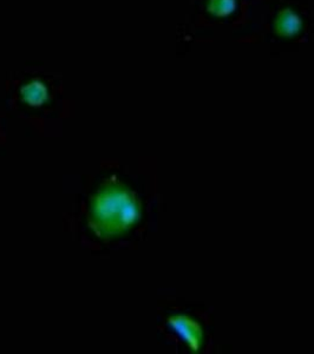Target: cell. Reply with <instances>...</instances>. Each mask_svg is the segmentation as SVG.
<instances>
[{"label": "cell", "instance_id": "1", "mask_svg": "<svg viewBox=\"0 0 314 354\" xmlns=\"http://www.w3.org/2000/svg\"><path fill=\"white\" fill-rule=\"evenodd\" d=\"M142 215L143 205L137 194L111 178L93 194L88 225L97 238L113 240L129 233L141 221Z\"/></svg>", "mask_w": 314, "mask_h": 354}, {"label": "cell", "instance_id": "2", "mask_svg": "<svg viewBox=\"0 0 314 354\" xmlns=\"http://www.w3.org/2000/svg\"><path fill=\"white\" fill-rule=\"evenodd\" d=\"M167 325L185 342L192 353L201 352L205 342V330L196 319L187 314H172L167 319Z\"/></svg>", "mask_w": 314, "mask_h": 354}, {"label": "cell", "instance_id": "3", "mask_svg": "<svg viewBox=\"0 0 314 354\" xmlns=\"http://www.w3.org/2000/svg\"><path fill=\"white\" fill-rule=\"evenodd\" d=\"M19 93H21V101L33 108H39L48 104L51 98L48 84L39 78H33L31 81L21 85Z\"/></svg>", "mask_w": 314, "mask_h": 354}, {"label": "cell", "instance_id": "4", "mask_svg": "<svg viewBox=\"0 0 314 354\" xmlns=\"http://www.w3.org/2000/svg\"><path fill=\"white\" fill-rule=\"evenodd\" d=\"M302 19L290 8H285L279 13L275 21V31L282 37H293L302 30Z\"/></svg>", "mask_w": 314, "mask_h": 354}, {"label": "cell", "instance_id": "5", "mask_svg": "<svg viewBox=\"0 0 314 354\" xmlns=\"http://www.w3.org/2000/svg\"><path fill=\"white\" fill-rule=\"evenodd\" d=\"M235 8V0H210L208 1V11L214 16H230Z\"/></svg>", "mask_w": 314, "mask_h": 354}]
</instances>
